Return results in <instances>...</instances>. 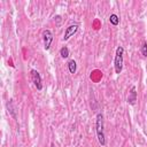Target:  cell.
Returning a JSON list of instances; mask_svg holds the SVG:
<instances>
[{"mask_svg": "<svg viewBox=\"0 0 147 147\" xmlns=\"http://www.w3.org/2000/svg\"><path fill=\"white\" fill-rule=\"evenodd\" d=\"M96 131L98 141L101 146L106 145V138H105V131H103V116L101 113L97 115V121H96Z\"/></svg>", "mask_w": 147, "mask_h": 147, "instance_id": "6da1fadb", "label": "cell"}, {"mask_svg": "<svg viewBox=\"0 0 147 147\" xmlns=\"http://www.w3.org/2000/svg\"><path fill=\"white\" fill-rule=\"evenodd\" d=\"M123 53H124V48L122 46L117 47L115 61H114V67H115V73L119 75L122 73V69H123Z\"/></svg>", "mask_w": 147, "mask_h": 147, "instance_id": "7a4b0ae2", "label": "cell"}, {"mask_svg": "<svg viewBox=\"0 0 147 147\" xmlns=\"http://www.w3.org/2000/svg\"><path fill=\"white\" fill-rule=\"evenodd\" d=\"M43 39H44V48L46 51L49 49L52 42H53V34L51 30H44L43 32Z\"/></svg>", "mask_w": 147, "mask_h": 147, "instance_id": "3957f363", "label": "cell"}, {"mask_svg": "<svg viewBox=\"0 0 147 147\" xmlns=\"http://www.w3.org/2000/svg\"><path fill=\"white\" fill-rule=\"evenodd\" d=\"M31 77H32V82H34L35 86L37 87V90H39V91L43 90V83H42L40 74H39L37 70L32 69V70H31Z\"/></svg>", "mask_w": 147, "mask_h": 147, "instance_id": "277c9868", "label": "cell"}, {"mask_svg": "<svg viewBox=\"0 0 147 147\" xmlns=\"http://www.w3.org/2000/svg\"><path fill=\"white\" fill-rule=\"evenodd\" d=\"M78 30V24H71L66 29V32L63 36V40H68L70 37H73Z\"/></svg>", "mask_w": 147, "mask_h": 147, "instance_id": "5b68a950", "label": "cell"}, {"mask_svg": "<svg viewBox=\"0 0 147 147\" xmlns=\"http://www.w3.org/2000/svg\"><path fill=\"white\" fill-rule=\"evenodd\" d=\"M137 102V92H136V86H132L131 90H130V93H129V97H128V103L133 106L136 105Z\"/></svg>", "mask_w": 147, "mask_h": 147, "instance_id": "8992f818", "label": "cell"}, {"mask_svg": "<svg viewBox=\"0 0 147 147\" xmlns=\"http://www.w3.org/2000/svg\"><path fill=\"white\" fill-rule=\"evenodd\" d=\"M7 109H8V113L14 117V119L16 120L17 119V116H16V110H15V107L13 105V100H8L7 102Z\"/></svg>", "mask_w": 147, "mask_h": 147, "instance_id": "52a82bcc", "label": "cell"}, {"mask_svg": "<svg viewBox=\"0 0 147 147\" xmlns=\"http://www.w3.org/2000/svg\"><path fill=\"white\" fill-rule=\"evenodd\" d=\"M68 68H69V71L70 74H76V70H77V63L75 60H70L68 62Z\"/></svg>", "mask_w": 147, "mask_h": 147, "instance_id": "ba28073f", "label": "cell"}, {"mask_svg": "<svg viewBox=\"0 0 147 147\" xmlns=\"http://www.w3.org/2000/svg\"><path fill=\"white\" fill-rule=\"evenodd\" d=\"M109 22L113 24V25H119V23H120V17L117 16L116 14H111L110 16H109Z\"/></svg>", "mask_w": 147, "mask_h": 147, "instance_id": "9c48e42d", "label": "cell"}, {"mask_svg": "<svg viewBox=\"0 0 147 147\" xmlns=\"http://www.w3.org/2000/svg\"><path fill=\"white\" fill-rule=\"evenodd\" d=\"M60 55H61V57L67 59V57L69 56V48H68L67 46H63V47L60 49Z\"/></svg>", "mask_w": 147, "mask_h": 147, "instance_id": "30bf717a", "label": "cell"}, {"mask_svg": "<svg viewBox=\"0 0 147 147\" xmlns=\"http://www.w3.org/2000/svg\"><path fill=\"white\" fill-rule=\"evenodd\" d=\"M141 54L144 57H147V42H142V46H141Z\"/></svg>", "mask_w": 147, "mask_h": 147, "instance_id": "8fae6325", "label": "cell"}, {"mask_svg": "<svg viewBox=\"0 0 147 147\" xmlns=\"http://www.w3.org/2000/svg\"><path fill=\"white\" fill-rule=\"evenodd\" d=\"M55 20L57 21V24H60V22H61V16H60V15H57V16L55 17Z\"/></svg>", "mask_w": 147, "mask_h": 147, "instance_id": "7c38bea8", "label": "cell"}, {"mask_svg": "<svg viewBox=\"0 0 147 147\" xmlns=\"http://www.w3.org/2000/svg\"><path fill=\"white\" fill-rule=\"evenodd\" d=\"M51 147H55V146H54V144H53V142H52V144H51Z\"/></svg>", "mask_w": 147, "mask_h": 147, "instance_id": "4fadbf2b", "label": "cell"}]
</instances>
